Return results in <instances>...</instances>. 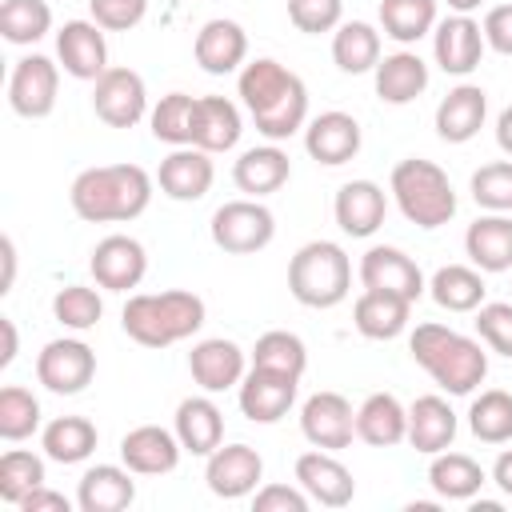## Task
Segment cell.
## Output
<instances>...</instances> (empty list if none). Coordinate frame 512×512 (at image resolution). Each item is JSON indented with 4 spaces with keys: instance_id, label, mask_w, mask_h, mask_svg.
I'll list each match as a JSON object with an SVG mask.
<instances>
[{
    "instance_id": "obj_1",
    "label": "cell",
    "mask_w": 512,
    "mask_h": 512,
    "mask_svg": "<svg viewBox=\"0 0 512 512\" xmlns=\"http://www.w3.org/2000/svg\"><path fill=\"white\" fill-rule=\"evenodd\" d=\"M236 96L256 124V132L272 144L304 132L308 124V88L304 80L272 56H256L236 72Z\"/></svg>"
},
{
    "instance_id": "obj_2",
    "label": "cell",
    "mask_w": 512,
    "mask_h": 512,
    "mask_svg": "<svg viewBox=\"0 0 512 512\" xmlns=\"http://www.w3.org/2000/svg\"><path fill=\"white\" fill-rule=\"evenodd\" d=\"M152 188L156 180L140 164H96L72 180L68 200L72 212L88 224H128L144 216V208L152 204Z\"/></svg>"
},
{
    "instance_id": "obj_3",
    "label": "cell",
    "mask_w": 512,
    "mask_h": 512,
    "mask_svg": "<svg viewBox=\"0 0 512 512\" xmlns=\"http://www.w3.org/2000/svg\"><path fill=\"white\" fill-rule=\"evenodd\" d=\"M412 360L448 392V396H472L488 376V352L480 336H464L448 324L424 320L408 336Z\"/></svg>"
},
{
    "instance_id": "obj_4",
    "label": "cell",
    "mask_w": 512,
    "mask_h": 512,
    "mask_svg": "<svg viewBox=\"0 0 512 512\" xmlns=\"http://www.w3.org/2000/svg\"><path fill=\"white\" fill-rule=\"evenodd\" d=\"M204 300L188 288H164V292H136L128 296L120 312V328L140 348H172L200 332L204 324Z\"/></svg>"
},
{
    "instance_id": "obj_5",
    "label": "cell",
    "mask_w": 512,
    "mask_h": 512,
    "mask_svg": "<svg viewBox=\"0 0 512 512\" xmlns=\"http://www.w3.org/2000/svg\"><path fill=\"white\" fill-rule=\"evenodd\" d=\"M388 192L400 208V216L416 228H440L456 216V192H452V180L440 164L424 160V156H408L392 168L388 176Z\"/></svg>"
},
{
    "instance_id": "obj_6",
    "label": "cell",
    "mask_w": 512,
    "mask_h": 512,
    "mask_svg": "<svg viewBox=\"0 0 512 512\" xmlns=\"http://www.w3.org/2000/svg\"><path fill=\"white\" fill-rule=\"evenodd\" d=\"M288 292L304 308H336L352 292V260L336 240H308L288 260Z\"/></svg>"
},
{
    "instance_id": "obj_7",
    "label": "cell",
    "mask_w": 512,
    "mask_h": 512,
    "mask_svg": "<svg viewBox=\"0 0 512 512\" xmlns=\"http://www.w3.org/2000/svg\"><path fill=\"white\" fill-rule=\"evenodd\" d=\"M208 236H212V244H216L220 252H228V256H252V252H260V248L272 244V236H276V216H272L268 204H260V200H252V196L228 200V204H220V208L212 212Z\"/></svg>"
},
{
    "instance_id": "obj_8",
    "label": "cell",
    "mask_w": 512,
    "mask_h": 512,
    "mask_svg": "<svg viewBox=\"0 0 512 512\" xmlns=\"http://www.w3.org/2000/svg\"><path fill=\"white\" fill-rule=\"evenodd\" d=\"M60 96V60L44 56V52H28L12 64L8 76V108L24 120H44L52 116Z\"/></svg>"
},
{
    "instance_id": "obj_9",
    "label": "cell",
    "mask_w": 512,
    "mask_h": 512,
    "mask_svg": "<svg viewBox=\"0 0 512 512\" xmlns=\"http://www.w3.org/2000/svg\"><path fill=\"white\" fill-rule=\"evenodd\" d=\"M92 112L108 128H136L152 108H148V88L136 68L112 64L100 80H92Z\"/></svg>"
},
{
    "instance_id": "obj_10",
    "label": "cell",
    "mask_w": 512,
    "mask_h": 512,
    "mask_svg": "<svg viewBox=\"0 0 512 512\" xmlns=\"http://www.w3.org/2000/svg\"><path fill=\"white\" fill-rule=\"evenodd\" d=\"M92 376H96V352L80 336L48 340L36 352V380L52 396H76L92 384Z\"/></svg>"
},
{
    "instance_id": "obj_11",
    "label": "cell",
    "mask_w": 512,
    "mask_h": 512,
    "mask_svg": "<svg viewBox=\"0 0 512 512\" xmlns=\"http://www.w3.org/2000/svg\"><path fill=\"white\" fill-rule=\"evenodd\" d=\"M300 392V376L276 372V368H248L240 388H236V404L252 424H276L288 416V408L296 404Z\"/></svg>"
},
{
    "instance_id": "obj_12",
    "label": "cell",
    "mask_w": 512,
    "mask_h": 512,
    "mask_svg": "<svg viewBox=\"0 0 512 512\" xmlns=\"http://www.w3.org/2000/svg\"><path fill=\"white\" fill-rule=\"evenodd\" d=\"M360 284L364 288H380V292H396L404 300H420L428 292V280L420 272V264L396 248V244H372L364 256H360V268H356Z\"/></svg>"
},
{
    "instance_id": "obj_13",
    "label": "cell",
    "mask_w": 512,
    "mask_h": 512,
    "mask_svg": "<svg viewBox=\"0 0 512 512\" xmlns=\"http://www.w3.org/2000/svg\"><path fill=\"white\" fill-rule=\"evenodd\" d=\"M300 432L312 448H328V452H340L352 444L356 436V412L348 404V396L340 392H312L304 404H300Z\"/></svg>"
},
{
    "instance_id": "obj_14",
    "label": "cell",
    "mask_w": 512,
    "mask_h": 512,
    "mask_svg": "<svg viewBox=\"0 0 512 512\" xmlns=\"http://www.w3.org/2000/svg\"><path fill=\"white\" fill-rule=\"evenodd\" d=\"M208 492L220 500H244L264 480V456L252 444H220L204 464Z\"/></svg>"
},
{
    "instance_id": "obj_15",
    "label": "cell",
    "mask_w": 512,
    "mask_h": 512,
    "mask_svg": "<svg viewBox=\"0 0 512 512\" xmlns=\"http://www.w3.org/2000/svg\"><path fill=\"white\" fill-rule=\"evenodd\" d=\"M56 60L72 80H100L108 64V40L96 20H64L56 28Z\"/></svg>"
},
{
    "instance_id": "obj_16",
    "label": "cell",
    "mask_w": 512,
    "mask_h": 512,
    "mask_svg": "<svg viewBox=\"0 0 512 512\" xmlns=\"http://www.w3.org/2000/svg\"><path fill=\"white\" fill-rule=\"evenodd\" d=\"M88 268H92L96 288H104V292H128V288H136V284L144 280V272H148V252H144V244H140L136 236L112 232V236H104V240L92 248Z\"/></svg>"
},
{
    "instance_id": "obj_17",
    "label": "cell",
    "mask_w": 512,
    "mask_h": 512,
    "mask_svg": "<svg viewBox=\"0 0 512 512\" xmlns=\"http://www.w3.org/2000/svg\"><path fill=\"white\" fill-rule=\"evenodd\" d=\"M296 484L312 496V504L320 508H344L356 496V476L348 472V464L328 452V448H312L296 456Z\"/></svg>"
},
{
    "instance_id": "obj_18",
    "label": "cell",
    "mask_w": 512,
    "mask_h": 512,
    "mask_svg": "<svg viewBox=\"0 0 512 512\" xmlns=\"http://www.w3.org/2000/svg\"><path fill=\"white\" fill-rule=\"evenodd\" d=\"M484 48H488L484 28L472 16L452 12L448 20H436V28H432V56H436L440 72H448V76L476 72L484 60Z\"/></svg>"
},
{
    "instance_id": "obj_19",
    "label": "cell",
    "mask_w": 512,
    "mask_h": 512,
    "mask_svg": "<svg viewBox=\"0 0 512 512\" xmlns=\"http://www.w3.org/2000/svg\"><path fill=\"white\" fill-rule=\"evenodd\" d=\"M360 144H364V132H360V120L352 112L328 108L304 124V148L324 168H340V164L356 160Z\"/></svg>"
},
{
    "instance_id": "obj_20",
    "label": "cell",
    "mask_w": 512,
    "mask_h": 512,
    "mask_svg": "<svg viewBox=\"0 0 512 512\" xmlns=\"http://www.w3.org/2000/svg\"><path fill=\"white\" fill-rule=\"evenodd\" d=\"M216 180V164H212V152L196 148V144H184V148H172L160 168H156V188L176 200V204H192V200H204L208 188Z\"/></svg>"
},
{
    "instance_id": "obj_21",
    "label": "cell",
    "mask_w": 512,
    "mask_h": 512,
    "mask_svg": "<svg viewBox=\"0 0 512 512\" xmlns=\"http://www.w3.org/2000/svg\"><path fill=\"white\" fill-rule=\"evenodd\" d=\"M188 372L192 380L204 388V392H228V388H240L244 372H248V352L228 340V336H208V340H196L192 352H188Z\"/></svg>"
},
{
    "instance_id": "obj_22",
    "label": "cell",
    "mask_w": 512,
    "mask_h": 512,
    "mask_svg": "<svg viewBox=\"0 0 512 512\" xmlns=\"http://www.w3.org/2000/svg\"><path fill=\"white\" fill-rule=\"evenodd\" d=\"M332 216L344 236L368 240L380 232V224L388 216V192L376 180H348V184H340V192L332 200Z\"/></svg>"
},
{
    "instance_id": "obj_23",
    "label": "cell",
    "mask_w": 512,
    "mask_h": 512,
    "mask_svg": "<svg viewBox=\"0 0 512 512\" xmlns=\"http://www.w3.org/2000/svg\"><path fill=\"white\" fill-rule=\"evenodd\" d=\"M184 448L172 428L160 424H140L120 436V464H128L136 476H168L176 472Z\"/></svg>"
},
{
    "instance_id": "obj_24",
    "label": "cell",
    "mask_w": 512,
    "mask_h": 512,
    "mask_svg": "<svg viewBox=\"0 0 512 512\" xmlns=\"http://www.w3.org/2000/svg\"><path fill=\"white\" fill-rule=\"evenodd\" d=\"M192 56H196V64H200L208 76L240 72V68L248 64V32H244L236 20H228V16L204 20L200 32H196Z\"/></svg>"
},
{
    "instance_id": "obj_25",
    "label": "cell",
    "mask_w": 512,
    "mask_h": 512,
    "mask_svg": "<svg viewBox=\"0 0 512 512\" xmlns=\"http://www.w3.org/2000/svg\"><path fill=\"white\" fill-rule=\"evenodd\" d=\"M172 432L180 440V448L188 456H212L220 444H224V412L220 404L212 400V392L204 396H184L176 404V416H172Z\"/></svg>"
},
{
    "instance_id": "obj_26",
    "label": "cell",
    "mask_w": 512,
    "mask_h": 512,
    "mask_svg": "<svg viewBox=\"0 0 512 512\" xmlns=\"http://www.w3.org/2000/svg\"><path fill=\"white\" fill-rule=\"evenodd\" d=\"M488 120V92L480 84H456L436 104V136L444 144H468Z\"/></svg>"
},
{
    "instance_id": "obj_27",
    "label": "cell",
    "mask_w": 512,
    "mask_h": 512,
    "mask_svg": "<svg viewBox=\"0 0 512 512\" xmlns=\"http://www.w3.org/2000/svg\"><path fill=\"white\" fill-rule=\"evenodd\" d=\"M288 176H292V160L272 140L268 144H256V148H244L236 156V164H232V184L244 196H252V200H264V196L280 192L288 184Z\"/></svg>"
},
{
    "instance_id": "obj_28",
    "label": "cell",
    "mask_w": 512,
    "mask_h": 512,
    "mask_svg": "<svg viewBox=\"0 0 512 512\" xmlns=\"http://www.w3.org/2000/svg\"><path fill=\"white\" fill-rule=\"evenodd\" d=\"M136 472L128 464H92L76 484L80 512H124L136 504Z\"/></svg>"
},
{
    "instance_id": "obj_29",
    "label": "cell",
    "mask_w": 512,
    "mask_h": 512,
    "mask_svg": "<svg viewBox=\"0 0 512 512\" xmlns=\"http://www.w3.org/2000/svg\"><path fill=\"white\" fill-rule=\"evenodd\" d=\"M244 132V116L228 96H196V112H192V144L204 152H232L240 144Z\"/></svg>"
},
{
    "instance_id": "obj_30",
    "label": "cell",
    "mask_w": 512,
    "mask_h": 512,
    "mask_svg": "<svg viewBox=\"0 0 512 512\" xmlns=\"http://www.w3.org/2000/svg\"><path fill=\"white\" fill-rule=\"evenodd\" d=\"M408 320H412V300L396 292L364 288L352 304V324L368 340H396L400 332H408Z\"/></svg>"
},
{
    "instance_id": "obj_31",
    "label": "cell",
    "mask_w": 512,
    "mask_h": 512,
    "mask_svg": "<svg viewBox=\"0 0 512 512\" xmlns=\"http://www.w3.org/2000/svg\"><path fill=\"white\" fill-rule=\"evenodd\" d=\"M464 252L480 272H512V216L484 212L464 232Z\"/></svg>"
},
{
    "instance_id": "obj_32",
    "label": "cell",
    "mask_w": 512,
    "mask_h": 512,
    "mask_svg": "<svg viewBox=\"0 0 512 512\" xmlns=\"http://www.w3.org/2000/svg\"><path fill=\"white\" fill-rule=\"evenodd\" d=\"M372 80H376V96L384 104L404 108L416 96H424V88H428V64L420 60V52L400 48V52L380 56V64L372 68Z\"/></svg>"
},
{
    "instance_id": "obj_33",
    "label": "cell",
    "mask_w": 512,
    "mask_h": 512,
    "mask_svg": "<svg viewBox=\"0 0 512 512\" xmlns=\"http://www.w3.org/2000/svg\"><path fill=\"white\" fill-rule=\"evenodd\" d=\"M456 428H460V420L444 396H416L408 404V444L416 452L436 456V452L452 448Z\"/></svg>"
},
{
    "instance_id": "obj_34",
    "label": "cell",
    "mask_w": 512,
    "mask_h": 512,
    "mask_svg": "<svg viewBox=\"0 0 512 512\" xmlns=\"http://www.w3.org/2000/svg\"><path fill=\"white\" fill-rule=\"evenodd\" d=\"M356 436L372 448H396L408 440V408L392 392H372L356 408Z\"/></svg>"
},
{
    "instance_id": "obj_35",
    "label": "cell",
    "mask_w": 512,
    "mask_h": 512,
    "mask_svg": "<svg viewBox=\"0 0 512 512\" xmlns=\"http://www.w3.org/2000/svg\"><path fill=\"white\" fill-rule=\"evenodd\" d=\"M100 444V432L88 416H56L40 428V448L52 464H84Z\"/></svg>"
},
{
    "instance_id": "obj_36",
    "label": "cell",
    "mask_w": 512,
    "mask_h": 512,
    "mask_svg": "<svg viewBox=\"0 0 512 512\" xmlns=\"http://www.w3.org/2000/svg\"><path fill=\"white\" fill-rule=\"evenodd\" d=\"M428 484H432V492H436L440 500H460V504H468V500L480 496V488L488 484V472H484L472 456L444 448V452H436L432 464H428Z\"/></svg>"
},
{
    "instance_id": "obj_37",
    "label": "cell",
    "mask_w": 512,
    "mask_h": 512,
    "mask_svg": "<svg viewBox=\"0 0 512 512\" xmlns=\"http://www.w3.org/2000/svg\"><path fill=\"white\" fill-rule=\"evenodd\" d=\"M428 296L444 308V312H476L488 296L484 288V272L476 264H444L432 272L428 280Z\"/></svg>"
},
{
    "instance_id": "obj_38",
    "label": "cell",
    "mask_w": 512,
    "mask_h": 512,
    "mask_svg": "<svg viewBox=\"0 0 512 512\" xmlns=\"http://www.w3.org/2000/svg\"><path fill=\"white\" fill-rule=\"evenodd\" d=\"M332 60L348 76H364L380 64V28L368 20H344L332 32Z\"/></svg>"
},
{
    "instance_id": "obj_39",
    "label": "cell",
    "mask_w": 512,
    "mask_h": 512,
    "mask_svg": "<svg viewBox=\"0 0 512 512\" xmlns=\"http://www.w3.org/2000/svg\"><path fill=\"white\" fill-rule=\"evenodd\" d=\"M436 28V0H380V32L412 48Z\"/></svg>"
},
{
    "instance_id": "obj_40",
    "label": "cell",
    "mask_w": 512,
    "mask_h": 512,
    "mask_svg": "<svg viewBox=\"0 0 512 512\" xmlns=\"http://www.w3.org/2000/svg\"><path fill=\"white\" fill-rule=\"evenodd\" d=\"M468 432L480 444H508L512 440V392L484 388L468 404Z\"/></svg>"
},
{
    "instance_id": "obj_41",
    "label": "cell",
    "mask_w": 512,
    "mask_h": 512,
    "mask_svg": "<svg viewBox=\"0 0 512 512\" xmlns=\"http://www.w3.org/2000/svg\"><path fill=\"white\" fill-rule=\"evenodd\" d=\"M0 32L16 48H32L52 32V8L44 0H4L0 4Z\"/></svg>"
},
{
    "instance_id": "obj_42",
    "label": "cell",
    "mask_w": 512,
    "mask_h": 512,
    "mask_svg": "<svg viewBox=\"0 0 512 512\" xmlns=\"http://www.w3.org/2000/svg\"><path fill=\"white\" fill-rule=\"evenodd\" d=\"M192 112H196V96L188 92H168L160 96V104L148 112V128L160 144L168 148H184L192 144Z\"/></svg>"
},
{
    "instance_id": "obj_43",
    "label": "cell",
    "mask_w": 512,
    "mask_h": 512,
    "mask_svg": "<svg viewBox=\"0 0 512 512\" xmlns=\"http://www.w3.org/2000/svg\"><path fill=\"white\" fill-rule=\"evenodd\" d=\"M252 364L256 368H276V372H288V376H304L308 368V348L296 332L288 328H272L264 336H256L252 344Z\"/></svg>"
},
{
    "instance_id": "obj_44",
    "label": "cell",
    "mask_w": 512,
    "mask_h": 512,
    "mask_svg": "<svg viewBox=\"0 0 512 512\" xmlns=\"http://www.w3.org/2000/svg\"><path fill=\"white\" fill-rule=\"evenodd\" d=\"M44 460L48 456H36L28 448H8L0 456V500L16 508L32 488H40L44 484Z\"/></svg>"
},
{
    "instance_id": "obj_45",
    "label": "cell",
    "mask_w": 512,
    "mask_h": 512,
    "mask_svg": "<svg viewBox=\"0 0 512 512\" xmlns=\"http://www.w3.org/2000/svg\"><path fill=\"white\" fill-rule=\"evenodd\" d=\"M32 432H40V400L24 384H4L0 388V436L8 444H20Z\"/></svg>"
},
{
    "instance_id": "obj_46",
    "label": "cell",
    "mask_w": 512,
    "mask_h": 512,
    "mask_svg": "<svg viewBox=\"0 0 512 512\" xmlns=\"http://www.w3.org/2000/svg\"><path fill=\"white\" fill-rule=\"evenodd\" d=\"M52 316L68 328V332H88L100 324L104 316V300L96 288L88 284H64L56 296H52Z\"/></svg>"
},
{
    "instance_id": "obj_47",
    "label": "cell",
    "mask_w": 512,
    "mask_h": 512,
    "mask_svg": "<svg viewBox=\"0 0 512 512\" xmlns=\"http://www.w3.org/2000/svg\"><path fill=\"white\" fill-rule=\"evenodd\" d=\"M468 192L484 212H512V160L480 164L468 180Z\"/></svg>"
},
{
    "instance_id": "obj_48",
    "label": "cell",
    "mask_w": 512,
    "mask_h": 512,
    "mask_svg": "<svg viewBox=\"0 0 512 512\" xmlns=\"http://www.w3.org/2000/svg\"><path fill=\"white\" fill-rule=\"evenodd\" d=\"M476 336L484 340L488 352L512 360V300H484L476 308Z\"/></svg>"
},
{
    "instance_id": "obj_49",
    "label": "cell",
    "mask_w": 512,
    "mask_h": 512,
    "mask_svg": "<svg viewBox=\"0 0 512 512\" xmlns=\"http://www.w3.org/2000/svg\"><path fill=\"white\" fill-rule=\"evenodd\" d=\"M288 20L304 36L336 32L344 24V0H288Z\"/></svg>"
},
{
    "instance_id": "obj_50",
    "label": "cell",
    "mask_w": 512,
    "mask_h": 512,
    "mask_svg": "<svg viewBox=\"0 0 512 512\" xmlns=\"http://www.w3.org/2000/svg\"><path fill=\"white\" fill-rule=\"evenodd\" d=\"M148 16V0H88V20L104 32H132Z\"/></svg>"
},
{
    "instance_id": "obj_51",
    "label": "cell",
    "mask_w": 512,
    "mask_h": 512,
    "mask_svg": "<svg viewBox=\"0 0 512 512\" xmlns=\"http://www.w3.org/2000/svg\"><path fill=\"white\" fill-rule=\"evenodd\" d=\"M312 496L300 484H260L252 492V512H308Z\"/></svg>"
},
{
    "instance_id": "obj_52",
    "label": "cell",
    "mask_w": 512,
    "mask_h": 512,
    "mask_svg": "<svg viewBox=\"0 0 512 512\" xmlns=\"http://www.w3.org/2000/svg\"><path fill=\"white\" fill-rule=\"evenodd\" d=\"M480 28H484V40H488L492 52L512 56V4H496V8H488Z\"/></svg>"
},
{
    "instance_id": "obj_53",
    "label": "cell",
    "mask_w": 512,
    "mask_h": 512,
    "mask_svg": "<svg viewBox=\"0 0 512 512\" xmlns=\"http://www.w3.org/2000/svg\"><path fill=\"white\" fill-rule=\"evenodd\" d=\"M16 508H20V512H72V500H68L64 492H52L48 484H40V488H32Z\"/></svg>"
},
{
    "instance_id": "obj_54",
    "label": "cell",
    "mask_w": 512,
    "mask_h": 512,
    "mask_svg": "<svg viewBox=\"0 0 512 512\" xmlns=\"http://www.w3.org/2000/svg\"><path fill=\"white\" fill-rule=\"evenodd\" d=\"M0 260H4L0 292H12V284H16V240H12V236H4V240H0Z\"/></svg>"
},
{
    "instance_id": "obj_55",
    "label": "cell",
    "mask_w": 512,
    "mask_h": 512,
    "mask_svg": "<svg viewBox=\"0 0 512 512\" xmlns=\"http://www.w3.org/2000/svg\"><path fill=\"white\" fill-rule=\"evenodd\" d=\"M504 496H512V448H504L500 456H496V464H492V476H488Z\"/></svg>"
},
{
    "instance_id": "obj_56",
    "label": "cell",
    "mask_w": 512,
    "mask_h": 512,
    "mask_svg": "<svg viewBox=\"0 0 512 512\" xmlns=\"http://www.w3.org/2000/svg\"><path fill=\"white\" fill-rule=\"evenodd\" d=\"M0 332H4V352H0V368H8L20 352V336H16V320L12 316H0Z\"/></svg>"
},
{
    "instance_id": "obj_57",
    "label": "cell",
    "mask_w": 512,
    "mask_h": 512,
    "mask_svg": "<svg viewBox=\"0 0 512 512\" xmlns=\"http://www.w3.org/2000/svg\"><path fill=\"white\" fill-rule=\"evenodd\" d=\"M496 144H500V152L512 160V104L496 116Z\"/></svg>"
},
{
    "instance_id": "obj_58",
    "label": "cell",
    "mask_w": 512,
    "mask_h": 512,
    "mask_svg": "<svg viewBox=\"0 0 512 512\" xmlns=\"http://www.w3.org/2000/svg\"><path fill=\"white\" fill-rule=\"evenodd\" d=\"M444 4H448V12H460V16H472V12H476V8L484 4V0H444Z\"/></svg>"
}]
</instances>
